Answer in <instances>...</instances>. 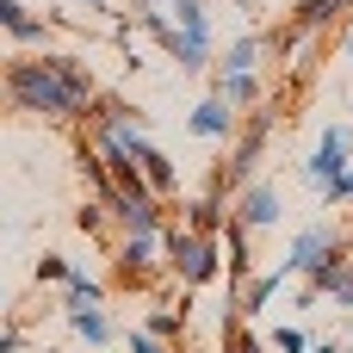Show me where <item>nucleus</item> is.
<instances>
[{
  "label": "nucleus",
  "instance_id": "2f4dec72",
  "mask_svg": "<svg viewBox=\"0 0 353 353\" xmlns=\"http://www.w3.org/2000/svg\"><path fill=\"white\" fill-rule=\"evenodd\" d=\"M0 316H6V298H0Z\"/></svg>",
  "mask_w": 353,
  "mask_h": 353
},
{
  "label": "nucleus",
  "instance_id": "4be33fe9",
  "mask_svg": "<svg viewBox=\"0 0 353 353\" xmlns=\"http://www.w3.org/2000/svg\"><path fill=\"white\" fill-rule=\"evenodd\" d=\"M68 273H74V267H68L62 254H37V279H43V285H62Z\"/></svg>",
  "mask_w": 353,
  "mask_h": 353
},
{
  "label": "nucleus",
  "instance_id": "72a5a7b5",
  "mask_svg": "<svg viewBox=\"0 0 353 353\" xmlns=\"http://www.w3.org/2000/svg\"><path fill=\"white\" fill-rule=\"evenodd\" d=\"M347 50H353V31H347Z\"/></svg>",
  "mask_w": 353,
  "mask_h": 353
},
{
  "label": "nucleus",
  "instance_id": "20e7f679",
  "mask_svg": "<svg viewBox=\"0 0 353 353\" xmlns=\"http://www.w3.org/2000/svg\"><path fill=\"white\" fill-rule=\"evenodd\" d=\"M155 254H161V236H124L118 230V242H112V292H155L161 273H168V261H155Z\"/></svg>",
  "mask_w": 353,
  "mask_h": 353
},
{
  "label": "nucleus",
  "instance_id": "2eb2a0df",
  "mask_svg": "<svg viewBox=\"0 0 353 353\" xmlns=\"http://www.w3.org/2000/svg\"><path fill=\"white\" fill-rule=\"evenodd\" d=\"M261 56H267V37H261V31H242V37L217 56V68H223V74H248V68H261Z\"/></svg>",
  "mask_w": 353,
  "mask_h": 353
},
{
  "label": "nucleus",
  "instance_id": "412c9836",
  "mask_svg": "<svg viewBox=\"0 0 353 353\" xmlns=\"http://www.w3.org/2000/svg\"><path fill=\"white\" fill-rule=\"evenodd\" d=\"M323 205H329V211H335V205H353V168H347V174H335V180L323 186Z\"/></svg>",
  "mask_w": 353,
  "mask_h": 353
},
{
  "label": "nucleus",
  "instance_id": "bb28decb",
  "mask_svg": "<svg viewBox=\"0 0 353 353\" xmlns=\"http://www.w3.org/2000/svg\"><path fill=\"white\" fill-rule=\"evenodd\" d=\"M68 6H87V12H118L112 0H68Z\"/></svg>",
  "mask_w": 353,
  "mask_h": 353
},
{
  "label": "nucleus",
  "instance_id": "ddd939ff",
  "mask_svg": "<svg viewBox=\"0 0 353 353\" xmlns=\"http://www.w3.org/2000/svg\"><path fill=\"white\" fill-rule=\"evenodd\" d=\"M186 310H192V292H186V298H180V304H174V298H161V304H155V310H149V316H143V329H149V335H161V341H174V347H180V341H186Z\"/></svg>",
  "mask_w": 353,
  "mask_h": 353
},
{
  "label": "nucleus",
  "instance_id": "0eeeda50",
  "mask_svg": "<svg viewBox=\"0 0 353 353\" xmlns=\"http://www.w3.org/2000/svg\"><path fill=\"white\" fill-rule=\"evenodd\" d=\"M230 211H236V199H230V192H211V186H199V192L180 205V223H186L192 236H223Z\"/></svg>",
  "mask_w": 353,
  "mask_h": 353
},
{
  "label": "nucleus",
  "instance_id": "a878e982",
  "mask_svg": "<svg viewBox=\"0 0 353 353\" xmlns=\"http://www.w3.org/2000/svg\"><path fill=\"white\" fill-rule=\"evenodd\" d=\"M25 347V329H0V353H19Z\"/></svg>",
  "mask_w": 353,
  "mask_h": 353
},
{
  "label": "nucleus",
  "instance_id": "c85d7f7f",
  "mask_svg": "<svg viewBox=\"0 0 353 353\" xmlns=\"http://www.w3.org/2000/svg\"><path fill=\"white\" fill-rule=\"evenodd\" d=\"M310 353H341V347H335V341H329V347H310Z\"/></svg>",
  "mask_w": 353,
  "mask_h": 353
},
{
  "label": "nucleus",
  "instance_id": "9d476101",
  "mask_svg": "<svg viewBox=\"0 0 353 353\" xmlns=\"http://www.w3.org/2000/svg\"><path fill=\"white\" fill-rule=\"evenodd\" d=\"M254 230L248 223H236V211H230V223H223V279H230V292L242 285V279H254V242H248Z\"/></svg>",
  "mask_w": 353,
  "mask_h": 353
},
{
  "label": "nucleus",
  "instance_id": "9b49d317",
  "mask_svg": "<svg viewBox=\"0 0 353 353\" xmlns=\"http://www.w3.org/2000/svg\"><path fill=\"white\" fill-rule=\"evenodd\" d=\"M0 31L12 43H25V50H43L50 43V19L31 12V6H19V0H0Z\"/></svg>",
  "mask_w": 353,
  "mask_h": 353
},
{
  "label": "nucleus",
  "instance_id": "a211bd4d",
  "mask_svg": "<svg viewBox=\"0 0 353 353\" xmlns=\"http://www.w3.org/2000/svg\"><path fill=\"white\" fill-rule=\"evenodd\" d=\"M168 12H174V25H180L186 37L211 43V12H205V0H168Z\"/></svg>",
  "mask_w": 353,
  "mask_h": 353
},
{
  "label": "nucleus",
  "instance_id": "c756f323",
  "mask_svg": "<svg viewBox=\"0 0 353 353\" xmlns=\"http://www.w3.org/2000/svg\"><path fill=\"white\" fill-rule=\"evenodd\" d=\"M236 6H242V12H254V0H236Z\"/></svg>",
  "mask_w": 353,
  "mask_h": 353
},
{
  "label": "nucleus",
  "instance_id": "f03ea898",
  "mask_svg": "<svg viewBox=\"0 0 353 353\" xmlns=\"http://www.w3.org/2000/svg\"><path fill=\"white\" fill-rule=\"evenodd\" d=\"M273 124H279V112H273L267 99H261L254 112H242V124H236V137H230V155L211 168V180H205V186L236 199V192L254 180V168H261V155H267V143H273Z\"/></svg>",
  "mask_w": 353,
  "mask_h": 353
},
{
  "label": "nucleus",
  "instance_id": "aec40b11",
  "mask_svg": "<svg viewBox=\"0 0 353 353\" xmlns=\"http://www.w3.org/2000/svg\"><path fill=\"white\" fill-rule=\"evenodd\" d=\"M74 230H81V236H105V230H118V223H112V205H105V199L81 205V211H74Z\"/></svg>",
  "mask_w": 353,
  "mask_h": 353
},
{
  "label": "nucleus",
  "instance_id": "7c9ffc66",
  "mask_svg": "<svg viewBox=\"0 0 353 353\" xmlns=\"http://www.w3.org/2000/svg\"><path fill=\"white\" fill-rule=\"evenodd\" d=\"M347 254H353V230H347Z\"/></svg>",
  "mask_w": 353,
  "mask_h": 353
},
{
  "label": "nucleus",
  "instance_id": "cd10ccee",
  "mask_svg": "<svg viewBox=\"0 0 353 353\" xmlns=\"http://www.w3.org/2000/svg\"><path fill=\"white\" fill-rule=\"evenodd\" d=\"M137 6H168V0H130V12H137Z\"/></svg>",
  "mask_w": 353,
  "mask_h": 353
},
{
  "label": "nucleus",
  "instance_id": "7ed1b4c3",
  "mask_svg": "<svg viewBox=\"0 0 353 353\" xmlns=\"http://www.w3.org/2000/svg\"><path fill=\"white\" fill-rule=\"evenodd\" d=\"M161 261H168V273H174L186 292L217 285V279H223V236H192L180 217H168V230H161Z\"/></svg>",
  "mask_w": 353,
  "mask_h": 353
},
{
  "label": "nucleus",
  "instance_id": "39448f33",
  "mask_svg": "<svg viewBox=\"0 0 353 353\" xmlns=\"http://www.w3.org/2000/svg\"><path fill=\"white\" fill-rule=\"evenodd\" d=\"M347 149H353V124H329V130H323V143H316V155L304 161V180L323 192L335 174H347V168H353V161H347Z\"/></svg>",
  "mask_w": 353,
  "mask_h": 353
},
{
  "label": "nucleus",
  "instance_id": "f257e3e1",
  "mask_svg": "<svg viewBox=\"0 0 353 353\" xmlns=\"http://www.w3.org/2000/svg\"><path fill=\"white\" fill-rule=\"evenodd\" d=\"M93 93H99V81H93L87 56L37 50V56H12V62H0V105H6V112L50 118V124H81Z\"/></svg>",
  "mask_w": 353,
  "mask_h": 353
},
{
  "label": "nucleus",
  "instance_id": "393cba45",
  "mask_svg": "<svg viewBox=\"0 0 353 353\" xmlns=\"http://www.w3.org/2000/svg\"><path fill=\"white\" fill-rule=\"evenodd\" d=\"M273 353H304V335H298V329H279V335H273Z\"/></svg>",
  "mask_w": 353,
  "mask_h": 353
},
{
  "label": "nucleus",
  "instance_id": "dca6fc26",
  "mask_svg": "<svg viewBox=\"0 0 353 353\" xmlns=\"http://www.w3.org/2000/svg\"><path fill=\"white\" fill-rule=\"evenodd\" d=\"M217 335H223V353H267V341L254 335V323H248V316H236V304L223 310V323H217Z\"/></svg>",
  "mask_w": 353,
  "mask_h": 353
},
{
  "label": "nucleus",
  "instance_id": "6e6552de",
  "mask_svg": "<svg viewBox=\"0 0 353 353\" xmlns=\"http://www.w3.org/2000/svg\"><path fill=\"white\" fill-rule=\"evenodd\" d=\"M341 242H347V236H341V230H329V223H310V230H304V236H298V242H292V254H285V261H279V267H285V279H292V273H298V279H304V273H310V267H316V261H329V254H335V248H341Z\"/></svg>",
  "mask_w": 353,
  "mask_h": 353
},
{
  "label": "nucleus",
  "instance_id": "423d86ee",
  "mask_svg": "<svg viewBox=\"0 0 353 353\" xmlns=\"http://www.w3.org/2000/svg\"><path fill=\"white\" fill-rule=\"evenodd\" d=\"M236 124H242V112H236L223 93H205V99L186 112V130H192V137H205V143H230V137H236Z\"/></svg>",
  "mask_w": 353,
  "mask_h": 353
},
{
  "label": "nucleus",
  "instance_id": "f8f14e48",
  "mask_svg": "<svg viewBox=\"0 0 353 353\" xmlns=\"http://www.w3.org/2000/svg\"><path fill=\"white\" fill-rule=\"evenodd\" d=\"M279 285H285V267H273V273H254V279H242V285L230 292L236 316H248V323H254V316H261V310L273 304V292H279Z\"/></svg>",
  "mask_w": 353,
  "mask_h": 353
},
{
  "label": "nucleus",
  "instance_id": "1a4fd4ad",
  "mask_svg": "<svg viewBox=\"0 0 353 353\" xmlns=\"http://www.w3.org/2000/svg\"><path fill=\"white\" fill-rule=\"evenodd\" d=\"M285 211H279V186H267V180H248L242 192H236V223H248V230H273Z\"/></svg>",
  "mask_w": 353,
  "mask_h": 353
},
{
  "label": "nucleus",
  "instance_id": "f3484780",
  "mask_svg": "<svg viewBox=\"0 0 353 353\" xmlns=\"http://www.w3.org/2000/svg\"><path fill=\"white\" fill-rule=\"evenodd\" d=\"M68 329H74L87 347H105V341H112V323H105V310H99V304H87V310H68Z\"/></svg>",
  "mask_w": 353,
  "mask_h": 353
},
{
  "label": "nucleus",
  "instance_id": "6ab92c4d",
  "mask_svg": "<svg viewBox=\"0 0 353 353\" xmlns=\"http://www.w3.org/2000/svg\"><path fill=\"white\" fill-rule=\"evenodd\" d=\"M87 304H105V285L87 279V273H68L62 279V310H87Z\"/></svg>",
  "mask_w": 353,
  "mask_h": 353
},
{
  "label": "nucleus",
  "instance_id": "b1692460",
  "mask_svg": "<svg viewBox=\"0 0 353 353\" xmlns=\"http://www.w3.org/2000/svg\"><path fill=\"white\" fill-rule=\"evenodd\" d=\"M329 298H335V310H353V261H347V273L335 279V292H329Z\"/></svg>",
  "mask_w": 353,
  "mask_h": 353
},
{
  "label": "nucleus",
  "instance_id": "473e14b6",
  "mask_svg": "<svg viewBox=\"0 0 353 353\" xmlns=\"http://www.w3.org/2000/svg\"><path fill=\"white\" fill-rule=\"evenodd\" d=\"M341 6H347V12H353V0H341Z\"/></svg>",
  "mask_w": 353,
  "mask_h": 353
},
{
  "label": "nucleus",
  "instance_id": "5701e85b",
  "mask_svg": "<svg viewBox=\"0 0 353 353\" xmlns=\"http://www.w3.org/2000/svg\"><path fill=\"white\" fill-rule=\"evenodd\" d=\"M130 353H180V347L161 341V335H149V329H130Z\"/></svg>",
  "mask_w": 353,
  "mask_h": 353
},
{
  "label": "nucleus",
  "instance_id": "4468645a",
  "mask_svg": "<svg viewBox=\"0 0 353 353\" xmlns=\"http://www.w3.org/2000/svg\"><path fill=\"white\" fill-rule=\"evenodd\" d=\"M211 93H223L236 112H254V105L267 99V93H261V74H254V68H248V74H223V68H217V74H211Z\"/></svg>",
  "mask_w": 353,
  "mask_h": 353
}]
</instances>
